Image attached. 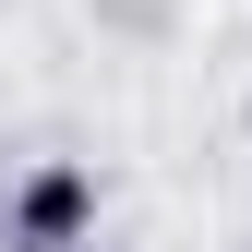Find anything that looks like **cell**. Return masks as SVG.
<instances>
[{"instance_id": "7a4b0ae2", "label": "cell", "mask_w": 252, "mask_h": 252, "mask_svg": "<svg viewBox=\"0 0 252 252\" xmlns=\"http://www.w3.org/2000/svg\"><path fill=\"white\" fill-rule=\"evenodd\" d=\"M0 252H24V240H0Z\"/></svg>"}, {"instance_id": "6da1fadb", "label": "cell", "mask_w": 252, "mask_h": 252, "mask_svg": "<svg viewBox=\"0 0 252 252\" xmlns=\"http://www.w3.org/2000/svg\"><path fill=\"white\" fill-rule=\"evenodd\" d=\"M0 240L84 252V240H96V168H84V156H36V168L12 180V228H0Z\"/></svg>"}]
</instances>
